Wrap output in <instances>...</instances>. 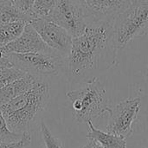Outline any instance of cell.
I'll list each match as a JSON object with an SVG mask.
<instances>
[{"label":"cell","instance_id":"obj_1","mask_svg":"<svg viewBox=\"0 0 148 148\" xmlns=\"http://www.w3.org/2000/svg\"><path fill=\"white\" fill-rule=\"evenodd\" d=\"M114 21L89 23L83 34L74 37L66 57L65 70L70 83H85L118 64Z\"/></svg>","mask_w":148,"mask_h":148},{"label":"cell","instance_id":"obj_6","mask_svg":"<svg viewBox=\"0 0 148 148\" xmlns=\"http://www.w3.org/2000/svg\"><path fill=\"white\" fill-rule=\"evenodd\" d=\"M140 106V98H129L110 108L108 112L109 118L107 132L124 139L131 137L134 134L133 125L138 117Z\"/></svg>","mask_w":148,"mask_h":148},{"label":"cell","instance_id":"obj_23","mask_svg":"<svg viewBox=\"0 0 148 148\" xmlns=\"http://www.w3.org/2000/svg\"><path fill=\"white\" fill-rule=\"evenodd\" d=\"M146 148H148V147H146Z\"/></svg>","mask_w":148,"mask_h":148},{"label":"cell","instance_id":"obj_12","mask_svg":"<svg viewBox=\"0 0 148 148\" xmlns=\"http://www.w3.org/2000/svg\"><path fill=\"white\" fill-rule=\"evenodd\" d=\"M86 124L88 125L87 138H90L96 140L104 148H127L126 139L97 129L93 125V122L91 121L87 122Z\"/></svg>","mask_w":148,"mask_h":148},{"label":"cell","instance_id":"obj_5","mask_svg":"<svg viewBox=\"0 0 148 148\" xmlns=\"http://www.w3.org/2000/svg\"><path fill=\"white\" fill-rule=\"evenodd\" d=\"M9 57L15 68L39 77L57 75L65 68L66 62V57L56 51L49 53H10Z\"/></svg>","mask_w":148,"mask_h":148},{"label":"cell","instance_id":"obj_2","mask_svg":"<svg viewBox=\"0 0 148 148\" xmlns=\"http://www.w3.org/2000/svg\"><path fill=\"white\" fill-rule=\"evenodd\" d=\"M49 101V86L42 78L24 94L0 108L9 128L23 134L29 132L32 124L46 109Z\"/></svg>","mask_w":148,"mask_h":148},{"label":"cell","instance_id":"obj_9","mask_svg":"<svg viewBox=\"0 0 148 148\" xmlns=\"http://www.w3.org/2000/svg\"><path fill=\"white\" fill-rule=\"evenodd\" d=\"M89 23L114 21L131 4L130 0H76Z\"/></svg>","mask_w":148,"mask_h":148},{"label":"cell","instance_id":"obj_20","mask_svg":"<svg viewBox=\"0 0 148 148\" xmlns=\"http://www.w3.org/2000/svg\"><path fill=\"white\" fill-rule=\"evenodd\" d=\"M82 148H104L101 145H100L96 140L88 138V140L86 142V144Z\"/></svg>","mask_w":148,"mask_h":148},{"label":"cell","instance_id":"obj_13","mask_svg":"<svg viewBox=\"0 0 148 148\" xmlns=\"http://www.w3.org/2000/svg\"><path fill=\"white\" fill-rule=\"evenodd\" d=\"M26 24L24 21L0 24V49L16 40L23 33Z\"/></svg>","mask_w":148,"mask_h":148},{"label":"cell","instance_id":"obj_14","mask_svg":"<svg viewBox=\"0 0 148 148\" xmlns=\"http://www.w3.org/2000/svg\"><path fill=\"white\" fill-rule=\"evenodd\" d=\"M58 0H35L31 11L37 18H49Z\"/></svg>","mask_w":148,"mask_h":148},{"label":"cell","instance_id":"obj_24","mask_svg":"<svg viewBox=\"0 0 148 148\" xmlns=\"http://www.w3.org/2000/svg\"><path fill=\"white\" fill-rule=\"evenodd\" d=\"M11 1H13V0H11Z\"/></svg>","mask_w":148,"mask_h":148},{"label":"cell","instance_id":"obj_17","mask_svg":"<svg viewBox=\"0 0 148 148\" xmlns=\"http://www.w3.org/2000/svg\"><path fill=\"white\" fill-rule=\"evenodd\" d=\"M41 133H42V137L45 147L63 148L62 142L52 134L48 126L43 121L41 122Z\"/></svg>","mask_w":148,"mask_h":148},{"label":"cell","instance_id":"obj_3","mask_svg":"<svg viewBox=\"0 0 148 148\" xmlns=\"http://www.w3.org/2000/svg\"><path fill=\"white\" fill-rule=\"evenodd\" d=\"M72 103L74 118L79 123H87L108 113L110 107L107 91L98 77H95L76 90L67 93Z\"/></svg>","mask_w":148,"mask_h":148},{"label":"cell","instance_id":"obj_19","mask_svg":"<svg viewBox=\"0 0 148 148\" xmlns=\"http://www.w3.org/2000/svg\"><path fill=\"white\" fill-rule=\"evenodd\" d=\"M35 0H13L15 5L23 12L29 11L34 4Z\"/></svg>","mask_w":148,"mask_h":148},{"label":"cell","instance_id":"obj_21","mask_svg":"<svg viewBox=\"0 0 148 148\" xmlns=\"http://www.w3.org/2000/svg\"><path fill=\"white\" fill-rule=\"evenodd\" d=\"M131 3H134V2H138V1H141V0H130Z\"/></svg>","mask_w":148,"mask_h":148},{"label":"cell","instance_id":"obj_10","mask_svg":"<svg viewBox=\"0 0 148 148\" xmlns=\"http://www.w3.org/2000/svg\"><path fill=\"white\" fill-rule=\"evenodd\" d=\"M3 53H49L55 50L51 49L41 38L40 35L30 23H27L23 33L13 42L0 49Z\"/></svg>","mask_w":148,"mask_h":148},{"label":"cell","instance_id":"obj_4","mask_svg":"<svg viewBox=\"0 0 148 148\" xmlns=\"http://www.w3.org/2000/svg\"><path fill=\"white\" fill-rule=\"evenodd\" d=\"M148 33V0L131 3L129 7L114 20V42L119 49L134 38Z\"/></svg>","mask_w":148,"mask_h":148},{"label":"cell","instance_id":"obj_18","mask_svg":"<svg viewBox=\"0 0 148 148\" xmlns=\"http://www.w3.org/2000/svg\"><path fill=\"white\" fill-rule=\"evenodd\" d=\"M31 143V136L29 132L23 133L21 140L15 142H2L0 141V148H27Z\"/></svg>","mask_w":148,"mask_h":148},{"label":"cell","instance_id":"obj_7","mask_svg":"<svg viewBox=\"0 0 148 148\" xmlns=\"http://www.w3.org/2000/svg\"><path fill=\"white\" fill-rule=\"evenodd\" d=\"M47 19L64 28L73 38L83 34L89 24L84 10L76 0H58Z\"/></svg>","mask_w":148,"mask_h":148},{"label":"cell","instance_id":"obj_8","mask_svg":"<svg viewBox=\"0 0 148 148\" xmlns=\"http://www.w3.org/2000/svg\"><path fill=\"white\" fill-rule=\"evenodd\" d=\"M29 23L51 49L65 57L68 56L73 41V37L68 30L45 18H37Z\"/></svg>","mask_w":148,"mask_h":148},{"label":"cell","instance_id":"obj_16","mask_svg":"<svg viewBox=\"0 0 148 148\" xmlns=\"http://www.w3.org/2000/svg\"><path fill=\"white\" fill-rule=\"evenodd\" d=\"M23 134L11 131L4 119L3 113L0 110V141L2 142H15L21 140Z\"/></svg>","mask_w":148,"mask_h":148},{"label":"cell","instance_id":"obj_15","mask_svg":"<svg viewBox=\"0 0 148 148\" xmlns=\"http://www.w3.org/2000/svg\"><path fill=\"white\" fill-rule=\"evenodd\" d=\"M26 73L13 67L4 68L0 70V88L23 77Z\"/></svg>","mask_w":148,"mask_h":148},{"label":"cell","instance_id":"obj_11","mask_svg":"<svg viewBox=\"0 0 148 148\" xmlns=\"http://www.w3.org/2000/svg\"><path fill=\"white\" fill-rule=\"evenodd\" d=\"M39 78L41 77L26 73L23 77L0 88V108L29 90Z\"/></svg>","mask_w":148,"mask_h":148},{"label":"cell","instance_id":"obj_22","mask_svg":"<svg viewBox=\"0 0 148 148\" xmlns=\"http://www.w3.org/2000/svg\"><path fill=\"white\" fill-rule=\"evenodd\" d=\"M147 77H148V65H147Z\"/></svg>","mask_w":148,"mask_h":148}]
</instances>
